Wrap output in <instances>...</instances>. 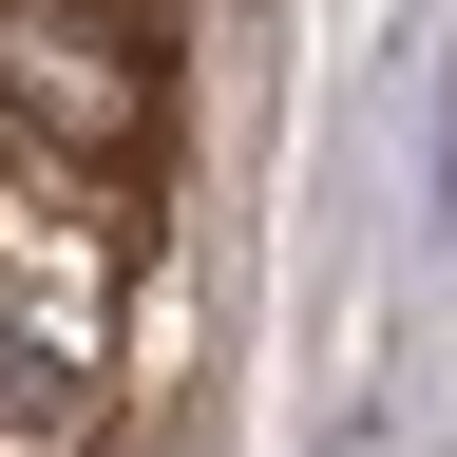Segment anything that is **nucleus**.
Instances as JSON below:
<instances>
[{
  "mask_svg": "<svg viewBox=\"0 0 457 457\" xmlns=\"http://www.w3.org/2000/svg\"><path fill=\"white\" fill-rule=\"evenodd\" d=\"M96 362H114L96 171L20 153V171H0V457H77V438H96Z\"/></svg>",
  "mask_w": 457,
  "mask_h": 457,
  "instance_id": "obj_1",
  "label": "nucleus"
},
{
  "mask_svg": "<svg viewBox=\"0 0 457 457\" xmlns=\"http://www.w3.org/2000/svg\"><path fill=\"white\" fill-rule=\"evenodd\" d=\"M0 134L114 191L171 134V20L153 0H0Z\"/></svg>",
  "mask_w": 457,
  "mask_h": 457,
  "instance_id": "obj_2",
  "label": "nucleus"
}]
</instances>
